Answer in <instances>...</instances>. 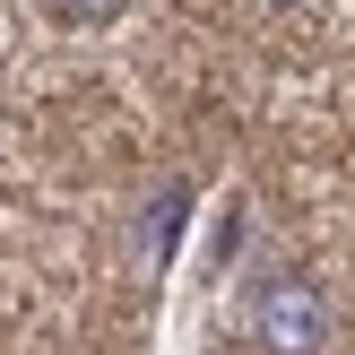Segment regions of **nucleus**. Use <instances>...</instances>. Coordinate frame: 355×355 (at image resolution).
<instances>
[{
	"label": "nucleus",
	"instance_id": "f03ea898",
	"mask_svg": "<svg viewBox=\"0 0 355 355\" xmlns=\"http://www.w3.org/2000/svg\"><path fill=\"white\" fill-rule=\"evenodd\" d=\"M52 17H69V26H96V17H121L130 0H44Z\"/></svg>",
	"mask_w": 355,
	"mask_h": 355
},
{
	"label": "nucleus",
	"instance_id": "f257e3e1",
	"mask_svg": "<svg viewBox=\"0 0 355 355\" xmlns=\"http://www.w3.org/2000/svg\"><path fill=\"white\" fill-rule=\"evenodd\" d=\"M252 329H260V347H269V355H321L329 312H321V295H312L304 277H269V286H260Z\"/></svg>",
	"mask_w": 355,
	"mask_h": 355
}]
</instances>
